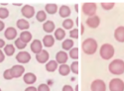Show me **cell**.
<instances>
[{"label":"cell","mask_w":124,"mask_h":91,"mask_svg":"<svg viewBox=\"0 0 124 91\" xmlns=\"http://www.w3.org/2000/svg\"><path fill=\"white\" fill-rule=\"evenodd\" d=\"M114 53H115L114 47L110 44H103L99 49V55L101 58L106 59V60L112 58V56H114Z\"/></svg>","instance_id":"3"},{"label":"cell","mask_w":124,"mask_h":91,"mask_svg":"<svg viewBox=\"0 0 124 91\" xmlns=\"http://www.w3.org/2000/svg\"><path fill=\"white\" fill-rule=\"evenodd\" d=\"M66 36V32H65V30L64 29H58L56 30V32H55V37L57 40H59V41H61V40H63Z\"/></svg>","instance_id":"26"},{"label":"cell","mask_w":124,"mask_h":91,"mask_svg":"<svg viewBox=\"0 0 124 91\" xmlns=\"http://www.w3.org/2000/svg\"><path fill=\"white\" fill-rule=\"evenodd\" d=\"M114 5H115L114 2H102L101 3V7L104 10H111L114 7Z\"/></svg>","instance_id":"30"},{"label":"cell","mask_w":124,"mask_h":91,"mask_svg":"<svg viewBox=\"0 0 124 91\" xmlns=\"http://www.w3.org/2000/svg\"><path fill=\"white\" fill-rule=\"evenodd\" d=\"M81 48H82V50H84L85 54L93 55L97 49V42L94 39H91V38L85 39L81 44Z\"/></svg>","instance_id":"1"},{"label":"cell","mask_w":124,"mask_h":91,"mask_svg":"<svg viewBox=\"0 0 124 91\" xmlns=\"http://www.w3.org/2000/svg\"><path fill=\"white\" fill-rule=\"evenodd\" d=\"M70 66H69L68 64H62L60 67H59V73L61 74V75H64V76H66V75H68L69 73H70Z\"/></svg>","instance_id":"22"},{"label":"cell","mask_w":124,"mask_h":91,"mask_svg":"<svg viewBox=\"0 0 124 91\" xmlns=\"http://www.w3.org/2000/svg\"><path fill=\"white\" fill-rule=\"evenodd\" d=\"M21 12H22V15L26 18H32L35 14V9L33 6H31V5H25L22 10H21Z\"/></svg>","instance_id":"9"},{"label":"cell","mask_w":124,"mask_h":91,"mask_svg":"<svg viewBox=\"0 0 124 91\" xmlns=\"http://www.w3.org/2000/svg\"><path fill=\"white\" fill-rule=\"evenodd\" d=\"M9 16V11L6 8L1 7L0 8V19H5Z\"/></svg>","instance_id":"33"},{"label":"cell","mask_w":124,"mask_h":91,"mask_svg":"<svg viewBox=\"0 0 124 91\" xmlns=\"http://www.w3.org/2000/svg\"><path fill=\"white\" fill-rule=\"evenodd\" d=\"M25 91H38V89H37L36 87H34V86H30V87L26 88Z\"/></svg>","instance_id":"40"},{"label":"cell","mask_w":124,"mask_h":91,"mask_svg":"<svg viewBox=\"0 0 124 91\" xmlns=\"http://www.w3.org/2000/svg\"><path fill=\"white\" fill-rule=\"evenodd\" d=\"M70 38H73V39H78V30L77 28L70 30Z\"/></svg>","instance_id":"36"},{"label":"cell","mask_w":124,"mask_h":91,"mask_svg":"<svg viewBox=\"0 0 124 91\" xmlns=\"http://www.w3.org/2000/svg\"><path fill=\"white\" fill-rule=\"evenodd\" d=\"M36 59L38 60V63H45L48 62L49 59V53L47 52V50H42L40 54L36 55Z\"/></svg>","instance_id":"13"},{"label":"cell","mask_w":124,"mask_h":91,"mask_svg":"<svg viewBox=\"0 0 124 91\" xmlns=\"http://www.w3.org/2000/svg\"><path fill=\"white\" fill-rule=\"evenodd\" d=\"M4 52H5V54H6L7 56H11L14 54V52H15V48H14V46H12V45H6L5 48H4Z\"/></svg>","instance_id":"27"},{"label":"cell","mask_w":124,"mask_h":91,"mask_svg":"<svg viewBox=\"0 0 124 91\" xmlns=\"http://www.w3.org/2000/svg\"><path fill=\"white\" fill-rule=\"evenodd\" d=\"M11 71H12V74H13V76H14L15 78H19L20 76H21V75L24 73L25 68H24L22 65L17 64V65H14V66L11 68Z\"/></svg>","instance_id":"12"},{"label":"cell","mask_w":124,"mask_h":91,"mask_svg":"<svg viewBox=\"0 0 124 91\" xmlns=\"http://www.w3.org/2000/svg\"><path fill=\"white\" fill-rule=\"evenodd\" d=\"M43 29L46 33H52L55 30V24L52 21H47L43 25Z\"/></svg>","instance_id":"21"},{"label":"cell","mask_w":124,"mask_h":91,"mask_svg":"<svg viewBox=\"0 0 124 91\" xmlns=\"http://www.w3.org/2000/svg\"><path fill=\"white\" fill-rule=\"evenodd\" d=\"M57 67H58V63L56 62V60H51V62H49L46 64V69H47V71H49V72L55 71V70L57 69Z\"/></svg>","instance_id":"23"},{"label":"cell","mask_w":124,"mask_h":91,"mask_svg":"<svg viewBox=\"0 0 124 91\" xmlns=\"http://www.w3.org/2000/svg\"><path fill=\"white\" fill-rule=\"evenodd\" d=\"M31 50L36 55L42 52L43 49H42V43H41V41H39V40H34L32 44H31Z\"/></svg>","instance_id":"11"},{"label":"cell","mask_w":124,"mask_h":91,"mask_svg":"<svg viewBox=\"0 0 124 91\" xmlns=\"http://www.w3.org/2000/svg\"><path fill=\"white\" fill-rule=\"evenodd\" d=\"M5 46V42L3 41L2 39H0V48H3Z\"/></svg>","instance_id":"42"},{"label":"cell","mask_w":124,"mask_h":91,"mask_svg":"<svg viewBox=\"0 0 124 91\" xmlns=\"http://www.w3.org/2000/svg\"><path fill=\"white\" fill-rule=\"evenodd\" d=\"M109 71L114 75H120L124 73V62L122 59H114L109 63Z\"/></svg>","instance_id":"2"},{"label":"cell","mask_w":124,"mask_h":91,"mask_svg":"<svg viewBox=\"0 0 124 91\" xmlns=\"http://www.w3.org/2000/svg\"><path fill=\"white\" fill-rule=\"evenodd\" d=\"M62 47H63V49H66V50H70L74 47V41L73 40H70V39L65 40V41L63 42V44H62Z\"/></svg>","instance_id":"25"},{"label":"cell","mask_w":124,"mask_h":91,"mask_svg":"<svg viewBox=\"0 0 124 91\" xmlns=\"http://www.w3.org/2000/svg\"><path fill=\"white\" fill-rule=\"evenodd\" d=\"M70 70L73 71L75 74H78V63L74 62L70 65Z\"/></svg>","instance_id":"35"},{"label":"cell","mask_w":124,"mask_h":91,"mask_svg":"<svg viewBox=\"0 0 124 91\" xmlns=\"http://www.w3.org/2000/svg\"><path fill=\"white\" fill-rule=\"evenodd\" d=\"M23 79H24V82L25 83H27V84H33V83L36 82L37 76L34 73H32V72H28V73H26L24 75Z\"/></svg>","instance_id":"16"},{"label":"cell","mask_w":124,"mask_h":91,"mask_svg":"<svg viewBox=\"0 0 124 91\" xmlns=\"http://www.w3.org/2000/svg\"><path fill=\"white\" fill-rule=\"evenodd\" d=\"M0 91H1V89H0Z\"/></svg>","instance_id":"45"},{"label":"cell","mask_w":124,"mask_h":91,"mask_svg":"<svg viewBox=\"0 0 124 91\" xmlns=\"http://www.w3.org/2000/svg\"><path fill=\"white\" fill-rule=\"evenodd\" d=\"M21 41H23L25 44H27V43H29L31 40H32V35H31V33L30 32H28V31H24V32H22L21 34H20V38H19Z\"/></svg>","instance_id":"20"},{"label":"cell","mask_w":124,"mask_h":91,"mask_svg":"<svg viewBox=\"0 0 124 91\" xmlns=\"http://www.w3.org/2000/svg\"><path fill=\"white\" fill-rule=\"evenodd\" d=\"M100 24V19L98 16H92V17H88V19L86 20V25L89 28L95 29L99 26Z\"/></svg>","instance_id":"8"},{"label":"cell","mask_w":124,"mask_h":91,"mask_svg":"<svg viewBox=\"0 0 124 91\" xmlns=\"http://www.w3.org/2000/svg\"><path fill=\"white\" fill-rule=\"evenodd\" d=\"M4 59H5V56H4V54H3L2 50L0 49V63H2Z\"/></svg>","instance_id":"39"},{"label":"cell","mask_w":124,"mask_h":91,"mask_svg":"<svg viewBox=\"0 0 124 91\" xmlns=\"http://www.w3.org/2000/svg\"><path fill=\"white\" fill-rule=\"evenodd\" d=\"M30 59H31V56L27 52H20L16 56V60L21 63H27L30 62Z\"/></svg>","instance_id":"7"},{"label":"cell","mask_w":124,"mask_h":91,"mask_svg":"<svg viewBox=\"0 0 124 91\" xmlns=\"http://www.w3.org/2000/svg\"><path fill=\"white\" fill-rule=\"evenodd\" d=\"M68 55L67 53L65 52H59L56 56V62L61 63V64H65L67 63V60H68Z\"/></svg>","instance_id":"15"},{"label":"cell","mask_w":124,"mask_h":91,"mask_svg":"<svg viewBox=\"0 0 124 91\" xmlns=\"http://www.w3.org/2000/svg\"><path fill=\"white\" fill-rule=\"evenodd\" d=\"M59 14L62 18H67L70 15V9L69 6H66V5H63L61 6L60 9H59Z\"/></svg>","instance_id":"17"},{"label":"cell","mask_w":124,"mask_h":91,"mask_svg":"<svg viewBox=\"0 0 124 91\" xmlns=\"http://www.w3.org/2000/svg\"><path fill=\"white\" fill-rule=\"evenodd\" d=\"M4 36L6 39L8 40H13L16 38L17 36V31H16V29L13 28V27H9L5 30V32H4Z\"/></svg>","instance_id":"14"},{"label":"cell","mask_w":124,"mask_h":91,"mask_svg":"<svg viewBox=\"0 0 124 91\" xmlns=\"http://www.w3.org/2000/svg\"><path fill=\"white\" fill-rule=\"evenodd\" d=\"M5 25H4V22H2L1 20H0V31H2V30L4 29Z\"/></svg>","instance_id":"41"},{"label":"cell","mask_w":124,"mask_h":91,"mask_svg":"<svg viewBox=\"0 0 124 91\" xmlns=\"http://www.w3.org/2000/svg\"><path fill=\"white\" fill-rule=\"evenodd\" d=\"M110 91H124V81L120 78H113L109 82Z\"/></svg>","instance_id":"4"},{"label":"cell","mask_w":124,"mask_h":91,"mask_svg":"<svg viewBox=\"0 0 124 91\" xmlns=\"http://www.w3.org/2000/svg\"><path fill=\"white\" fill-rule=\"evenodd\" d=\"M46 18H47V15H46V12H44V11H39L38 13H37V15H36V19L38 20L39 22H44L45 20H46Z\"/></svg>","instance_id":"28"},{"label":"cell","mask_w":124,"mask_h":91,"mask_svg":"<svg viewBox=\"0 0 124 91\" xmlns=\"http://www.w3.org/2000/svg\"><path fill=\"white\" fill-rule=\"evenodd\" d=\"M43 44H44V46L50 48V47H52V46L55 44V39L53 38V36L47 35V36H45L44 39H43Z\"/></svg>","instance_id":"19"},{"label":"cell","mask_w":124,"mask_h":91,"mask_svg":"<svg viewBox=\"0 0 124 91\" xmlns=\"http://www.w3.org/2000/svg\"><path fill=\"white\" fill-rule=\"evenodd\" d=\"M78 86H77V87H76V91H78Z\"/></svg>","instance_id":"44"},{"label":"cell","mask_w":124,"mask_h":91,"mask_svg":"<svg viewBox=\"0 0 124 91\" xmlns=\"http://www.w3.org/2000/svg\"><path fill=\"white\" fill-rule=\"evenodd\" d=\"M26 45L27 44H25L23 41H21L20 39H18V40H16L15 41V46L19 49H25L26 48Z\"/></svg>","instance_id":"34"},{"label":"cell","mask_w":124,"mask_h":91,"mask_svg":"<svg viewBox=\"0 0 124 91\" xmlns=\"http://www.w3.org/2000/svg\"><path fill=\"white\" fill-rule=\"evenodd\" d=\"M14 5H16V6H21L22 4H21V3H20V2H19V3H14Z\"/></svg>","instance_id":"43"},{"label":"cell","mask_w":124,"mask_h":91,"mask_svg":"<svg viewBox=\"0 0 124 91\" xmlns=\"http://www.w3.org/2000/svg\"><path fill=\"white\" fill-rule=\"evenodd\" d=\"M37 89H38V91H50V88L47 84H41V85H39V87Z\"/></svg>","instance_id":"37"},{"label":"cell","mask_w":124,"mask_h":91,"mask_svg":"<svg viewBox=\"0 0 124 91\" xmlns=\"http://www.w3.org/2000/svg\"><path fill=\"white\" fill-rule=\"evenodd\" d=\"M3 77L6 79V80H11L12 78H14L13 74H12V71H11V69H6L4 73H3Z\"/></svg>","instance_id":"32"},{"label":"cell","mask_w":124,"mask_h":91,"mask_svg":"<svg viewBox=\"0 0 124 91\" xmlns=\"http://www.w3.org/2000/svg\"><path fill=\"white\" fill-rule=\"evenodd\" d=\"M63 91H74V88L70 85H65L63 87Z\"/></svg>","instance_id":"38"},{"label":"cell","mask_w":124,"mask_h":91,"mask_svg":"<svg viewBox=\"0 0 124 91\" xmlns=\"http://www.w3.org/2000/svg\"><path fill=\"white\" fill-rule=\"evenodd\" d=\"M82 12L85 15L92 17L95 16V12H96V4L93 2H86L82 5Z\"/></svg>","instance_id":"5"},{"label":"cell","mask_w":124,"mask_h":91,"mask_svg":"<svg viewBox=\"0 0 124 91\" xmlns=\"http://www.w3.org/2000/svg\"><path fill=\"white\" fill-rule=\"evenodd\" d=\"M114 38L117 42L124 43V26L116 28V30L114 31Z\"/></svg>","instance_id":"10"},{"label":"cell","mask_w":124,"mask_h":91,"mask_svg":"<svg viewBox=\"0 0 124 91\" xmlns=\"http://www.w3.org/2000/svg\"><path fill=\"white\" fill-rule=\"evenodd\" d=\"M91 91H106V85L101 79H96L90 85Z\"/></svg>","instance_id":"6"},{"label":"cell","mask_w":124,"mask_h":91,"mask_svg":"<svg viewBox=\"0 0 124 91\" xmlns=\"http://www.w3.org/2000/svg\"><path fill=\"white\" fill-rule=\"evenodd\" d=\"M16 25H17V28L21 29V30H26L30 26L29 22L26 21V20H24V19H19L17 21V23H16Z\"/></svg>","instance_id":"24"},{"label":"cell","mask_w":124,"mask_h":91,"mask_svg":"<svg viewBox=\"0 0 124 91\" xmlns=\"http://www.w3.org/2000/svg\"><path fill=\"white\" fill-rule=\"evenodd\" d=\"M63 27L67 30H70L74 27V21L71 19H67L63 22Z\"/></svg>","instance_id":"29"},{"label":"cell","mask_w":124,"mask_h":91,"mask_svg":"<svg viewBox=\"0 0 124 91\" xmlns=\"http://www.w3.org/2000/svg\"><path fill=\"white\" fill-rule=\"evenodd\" d=\"M70 56L73 59H78V48L71 49L70 52Z\"/></svg>","instance_id":"31"},{"label":"cell","mask_w":124,"mask_h":91,"mask_svg":"<svg viewBox=\"0 0 124 91\" xmlns=\"http://www.w3.org/2000/svg\"><path fill=\"white\" fill-rule=\"evenodd\" d=\"M45 10H46V12H48L49 14L53 15L58 11V6L55 3H48L45 6Z\"/></svg>","instance_id":"18"}]
</instances>
